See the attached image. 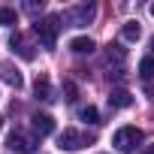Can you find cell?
<instances>
[{
    "instance_id": "obj_4",
    "label": "cell",
    "mask_w": 154,
    "mask_h": 154,
    "mask_svg": "<svg viewBox=\"0 0 154 154\" xmlns=\"http://www.w3.org/2000/svg\"><path fill=\"white\" fill-rule=\"evenodd\" d=\"M91 142H94V133L72 130V127H66V130L57 136V145L66 148V151H79V148H85V145H91Z\"/></svg>"
},
{
    "instance_id": "obj_19",
    "label": "cell",
    "mask_w": 154,
    "mask_h": 154,
    "mask_svg": "<svg viewBox=\"0 0 154 154\" xmlns=\"http://www.w3.org/2000/svg\"><path fill=\"white\" fill-rule=\"evenodd\" d=\"M139 154H154V145H148V148H142Z\"/></svg>"
},
{
    "instance_id": "obj_15",
    "label": "cell",
    "mask_w": 154,
    "mask_h": 154,
    "mask_svg": "<svg viewBox=\"0 0 154 154\" xmlns=\"http://www.w3.org/2000/svg\"><path fill=\"white\" fill-rule=\"evenodd\" d=\"M15 21H18V15H15V9H12V6H0V24L12 27Z\"/></svg>"
},
{
    "instance_id": "obj_18",
    "label": "cell",
    "mask_w": 154,
    "mask_h": 154,
    "mask_svg": "<svg viewBox=\"0 0 154 154\" xmlns=\"http://www.w3.org/2000/svg\"><path fill=\"white\" fill-rule=\"evenodd\" d=\"M24 9H27V12H36V9H42V0H39V3H36V0H30V3H24Z\"/></svg>"
},
{
    "instance_id": "obj_10",
    "label": "cell",
    "mask_w": 154,
    "mask_h": 154,
    "mask_svg": "<svg viewBox=\"0 0 154 154\" xmlns=\"http://www.w3.org/2000/svg\"><path fill=\"white\" fill-rule=\"evenodd\" d=\"M109 106H112V109H127V106H133V94L124 91V88H115V91L109 94Z\"/></svg>"
},
{
    "instance_id": "obj_1",
    "label": "cell",
    "mask_w": 154,
    "mask_h": 154,
    "mask_svg": "<svg viewBox=\"0 0 154 154\" xmlns=\"http://www.w3.org/2000/svg\"><path fill=\"white\" fill-rule=\"evenodd\" d=\"M60 27H63V24H60V15H45V18H39V21L33 24V33L39 36L42 48H54Z\"/></svg>"
},
{
    "instance_id": "obj_14",
    "label": "cell",
    "mask_w": 154,
    "mask_h": 154,
    "mask_svg": "<svg viewBox=\"0 0 154 154\" xmlns=\"http://www.w3.org/2000/svg\"><path fill=\"white\" fill-rule=\"evenodd\" d=\"M139 75H142V79H151V75H154V54H148V57L139 60Z\"/></svg>"
},
{
    "instance_id": "obj_22",
    "label": "cell",
    "mask_w": 154,
    "mask_h": 154,
    "mask_svg": "<svg viewBox=\"0 0 154 154\" xmlns=\"http://www.w3.org/2000/svg\"><path fill=\"white\" fill-rule=\"evenodd\" d=\"M151 48H154V39H151Z\"/></svg>"
},
{
    "instance_id": "obj_8",
    "label": "cell",
    "mask_w": 154,
    "mask_h": 154,
    "mask_svg": "<svg viewBox=\"0 0 154 154\" xmlns=\"http://www.w3.org/2000/svg\"><path fill=\"white\" fill-rule=\"evenodd\" d=\"M33 94H36V100H45V103L54 100V91H51V82H48V75H45V72L36 75V82H33Z\"/></svg>"
},
{
    "instance_id": "obj_3",
    "label": "cell",
    "mask_w": 154,
    "mask_h": 154,
    "mask_svg": "<svg viewBox=\"0 0 154 154\" xmlns=\"http://www.w3.org/2000/svg\"><path fill=\"white\" fill-rule=\"evenodd\" d=\"M139 142H142V130H139V127H121V130H115V136H112V145H115L118 151H124V154L136 151Z\"/></svg>"
},
{
    "instance_id": "obj_11",
    "label": "cell",
    "mask_w": 154,
    "mask_h": 154,
    "mask_svg": "<svg viewBox=\"0 0 154 154\" xmlns=\"http://www.w3.org/2000/svg\"><path fill=\"white\" fill-rule=\"evenodd\" d=\"M0 75H3V82H9V85H12L15 91H18V88L24 85V79H21V72H18V69H15L12 63H0Z\"/></svg>"
},
{
    "instance_id": "obj_17",
    "label": "cell",
    "mask_w": 154,
    "mask_h": 154,
    "mask_svg": "<svg viewBox=\"0 0 154 154\" xmlns=\"http://www.w3.org/2000/svg\"><path fill=\"white\" fill-rule=\"evenodd\" d=\"M82 121H88V124H100V112H97L94 106H85V109H82Z\"/></svg>"
},
{
    "instance_id": "obj_6",
    "label": "cell",
    "mask_w": 154,
    "mask_h": 154,
    "mask_svg": "<svg viewBox=\"0 0 154 154\" xmlns=\"http://www.w3.org/2000/svg\"><path fill=\"white\" fill-rule=\"evenodd\" d=\"M124 60H127V51H124L118 42H109V48H106V63L115 66V75H118V79L124 75Z\"/></svg>"
},
{
    "instance_id": "obj_12",
    "label": "cell",
    "mask_w": 154,
    "mask_h": 154,
    "mask_svg": "<svg viewBox=\"0 0 154 154\" xmlns=\"http://www.w3.org/2000/svg\"><path fill=\"white\" fill-rule=\"evenodd\" d=\"M69 51H75V54H91V51H94V39L75 36V39H69Z\"/></svg>"
},
{
    "instance_id": "obj_7",
    "label": "cell",
    "mask_w": 154,
    "mask_h": 154,
    "mask_svg": "<svg viewBox=\"0 0 154 154\" xmlns=\"http://www.w3.org/2000/svg\"><path fill=\"white\" fill-rule=\"evenodd\" d=\"M9 45H12V51H15V54H21L24 60H33V57H36L33 45H30V42L24 39V33H18V30H15V33L9 36Z\"/></svg>"
},
{
    "instance_id": "obj_5",
    "label": "cell",
    "mask_w": 154,
    "mask_h": 154,
    "mask_svg": "<svg viewBox=\"0 0 154 154\" xmlns=\"http://www.w3.org/2000/svg\"><path fill=\"white\" fill-rule=\"evenodd\" d=\"M36 145H39V142H36V136H30V133H24V130H12V133H9V148H12V151L30 154Z\"/></svg>"
},
{
    "instance_id": "obj_9",
    "label": "cell",
    "mask_w": 154,
    "mask_h": 154,
    "mask_svg": "<svg viewBox=\"0 0 154 154\" xmlns=\"http://www.w3.org/2000/svg\"><path fill=\"white\" fill-rule=\"evenodd\" d=\"M30 121H33V133H36V136H48V133H54V118H51V115L36 112Z\"/></svg>"
},
{
    "instance_id": "obj_2",
    "label": "cell",
    "mask_w": 154,
    "mask_h": 154,
    "mask_svg": "<svg viewBox=\"0 0 154 154\" xmlns=\"http://www.w3.org/2000/svg\"><path fill=\"white\" fill-rule=\"evenodd\" d=\"M94 15H97V6L94 3H79V6L63 9L60 12V21H66L69 27H85V24L94 21Z\"/></svg>"
},
{
    "instance_id": "obj_20",
    "label": "cell",
    "mask_w": 154,
    "mask_h": 154,
    "mask_svg": "<svg viewBox=\"0 0 154 154\" xmlns=\"http://www.w3.org/2000/svg\"><path fill=\"white\" fill-rule=\"evenodd\" d=\"M151 15H154V3H151Z\"/></svg>"
},
{
    "instance_id": "obj_13",
    "label": "cell",
    "mask_w": 154,
    "mask_h": 154,
    "mask_svg": "<svg viewBox=\"0 0 154 154\" xmlns=\"http://www.w3.org/2000/svg\"><path fill=\"white\" fill-rule=\"evenodd\" d=\"M121 36H124V39H127V42H136V39H139V36H142V27H139V24H136V21H127V24H124V27H121Z\"/></svg>"
},
{
    "instance_id": "obj_16",
    "label": "cell",
    "mask_w": 154,
    "mask_h": 154,
    "mask_svg": "<svg viewBox=\"0 0 154 154\" xmlns=\"http://www.w3.org/2000/svg\"><path fill=\"white\" fill-rule=\"evenodd\" d=\"M63 100H66V103H75V100H79V88H75L72 82H63Z\"/></svg>"
},
{
    "instance_id": "obj_21",
    "label": "cell",
    "mask_w": 154,
    "mask_h": 154,
    "mask_svg": "<svg viewBox=\"0 0 154 154\" xmlns=\"http://www.w3.org/2000/svg\"><path fill=\"white\" fill-rule=\"evenodd\" d=\"M0 127H3V118H0Z\"/></svg>"
}]
</instances>
